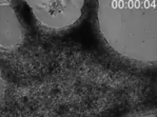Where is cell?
I'll use <instances>...</instances> for the list:
<instances>
[{
    "label": "cell",
    "instance_id": "2",
    "mask_svg": "<svg viewBox=\"0 0 157 117\" xmlns=\"http://www.w3.org/2000/svg\"><path fill=\"white\" fill-rule=\"evenodd\" d=\"M22 26L11 2H0V49L11 51L22 42Z\"/></svg>",
    "mask_w": 157,
    "mask_h": 117
},
{
    "label": "cell",
    "instance_id": "3",
    "mask_svg": "<svg viewBox=\"0 0 157 117\" xmlns=\"http://www.w3.org/2000/svg\"><path fill=\"white\" fill-rule=\"evenodd\" d=\"M6 81H4V79L2 78L1 74H0V101H1L2 97H3V95H4V92H6Z\"/></svg>",
    "mask_w": 157,
    "mask_h": 117
},
{
    "label": "cell",
    "instance_id": "1",
    "mask_svg": "<svg viewBox=\"0 0 157 117\" xmlns=\"http://www.w3.org/2000/svg\"><path fill=\"white\" fill-rule=\"evenodd\" d=\"M35 18L42 26L53 31L70 28L82 15L83 1H28Z\"/></svg>",
    "mask_w": 157,
    "mask_h": 117
}]
</instances>
